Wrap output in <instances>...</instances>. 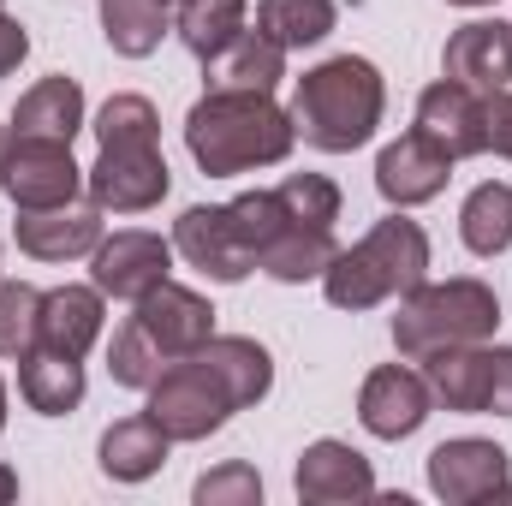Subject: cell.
Masks as SVG:
<instances>
[{"label":"cell","instance_id":"cell-1","mask_svg":"<svg viewBox=\"0 0 512 506\" xmlns=\"http://www.w3.org/2000/svg\"><path fill=\"white\" fill-rule=\"evenodd\" d=\"M274 387V358L251 334H209L197 352L173 358L149 381V417L173 441H209L227 429L233 411H251Z\"/></svg>","mask_w":512,"mask_h":506},{"label":"cell","instance_id":"cell-2","mask_svg":"<svg viewBox=\"0 0 512 506\" xmlns=\"http://www.w3.org/2000/svg\"><path fill=\"white\" fill-rule=\"evenodd\" d=\"M298 143L292 108L262 90H203L185 114V149L209 179H239L256 167H280Z\"/></svg>","mask_w":512,"mask_h":506},{"label":"cell","instance_id":"cell-3","mask_svg":"<svg viewBox=\"0 0 512 506\" xmlns=\"http://www.w3.org/2000/svg\"><path fill=\"white\" fill-rule=\"evenodd\" d=\"M387 114V84L376 60L364 54H334L322 66H310L292 90V126L310 149L322 155H352L364 149Z\"/></svg>","mask_w":512,"mask_h":506},{"label":"cell","instance_id":"cell-4","mask_svg":"<svg viewBox=\"0 0 512 506\" xmlns=\"http://www.w3.org/2000/svg\"><path fill=\"white\" fill-rule=\"evenodd\" d=\"M423 280H429V233L417 221H405V209H393L352 251H340L322 268V298L334 310L364 316V310H376L387 298H405Z\"/></svg>","mask_w":512,"mask_h":506},{"label":"cell","instance_id":"cell-5","mask_svg":"<svg viewBox=\"0 0 512 506\" xmlns=\"http://www.w3.org/2000/svg\"><path fill=\"white\" fill-rule=\"evenodd\" d=\"M501 328V298L489 280L477 274H459V280H423L399 298V316H393V346L399 358H429V352H447V346H471V340H495Z\"/></svg>","mask_w":512,"mask_h":506},{"label":"cell","instance_id":"cell-6","mask_svg":"<svg viewBox=\"0 0 512 506\" xmlns=\"http://www.w3.org/2000/svg\"><path fill=\"white\" fill-rule=\"evenodd\" d=\"M423 381L447 411L465 417H512V346H447L423 358Z\"/></svg>","mask_w":512,"mask_h":506},{"label":"cell","instance_id":"cell-7","mask_svg":"<svg viewBox=\"0 0 512 506\" xmlns=\"http://www.w3.org/2000/svg\"><path fill=\"white\" fill-rule=\"evenodd\" d=\"M84 191H90V203L102 215H149L173 191L161 137H114V143H102L96 167H84Z\"/></svg>","mask_w":512,"mask_h":506},{"label":"cell","instance_id":"cell-8","mask_svg":"<svg viewBox=\"0 0 512 506\" xmlns=\"http://www.w3.org/2000/svg\"><path fill=\"white\" fill-rule=\"evenodd\" d=\"M423 477L435 489V501L447 506H483V501H512V453L483 441V435H453L423 459Z\"/></svg>","mask_w":512,"mask_h":506},{"label":"cell","instance_id":"cell-9","mask_svg":"<svg viewBox=\"0 0 512 506\" xmlns=\"http://www.w3.org/2000/svg\"><path fill=\"white\" fill-rule=\"evenodd\" d=\"M0 191L18 203V209H60V203H78L84 191V167L72 161V143H54V137H18L12 131V155H6V179Z\"/></svg>","mask_w":512,"mask_h":506},{"label":"cell","instance_id":"cell-10","mask_svg":"<svg viewBox=\"0 0 512 506\" xmlns=\"http://www.w3.org/2000/svg\"><path fill=\"white\" fill-rule=\"evenodd\" d=\"M173 239H161V233H149V227H126V233H114V239H102L96 251H90V280L108 292V298H120V304H137L143 292H155L161 280H173Z\"/></svg>","mask_w":512,"mask_h":506},{"label":"cell","instance_id":"cell-11","mask_svg":"<svg viewBox=\"0 0 512 506\" xmlns=\"http://www.w3.org/2000/svg\"><path fill=\"white\" fill-rule=\"evenodd\" d=\"M131 322L143 328V340L173 364L185 352H197L209 334H215V304L197 292V286H179V280H161L155 292H143L131 304Z\"/></svg>","mask_w":512,"mask_h":506},{"label":"cell","instance_id":"cell-12","mask_svg":"<svg viewBox=\"0 0 512 506\" xmlns=\"http://www.w3.org/2000/svg\"><path fill=\"white\" fill-rule=\"evenodd\" d=\"M453 167H459V161H453L447 149H435L423 131L411 126L376 155V191H382L387 209H423V203H435V197L447 191Z\"/></svg>","mask_w":512,"mask_h":506},{"label":"cell","instance_id":"cell-13","mask_svg":"<svg viewBox=\"0 0 512 506\" xmlns=\"http://www.w3.org/2000/svg\"><path fill=\"white\" fill-rule=\"evenodd\" d=\"M435 411V393L423 370H405V364H382L370 370L358 387V423L376 435V441H411Z\"/></svg>","mask_w":512,"mask_h":506},{"label":"cell","instance_id":"cell-14","mask_svg":"<svg viewBox=\"0 0 512 506\" xmlns=\"http://www.w3.org/2000/svg\"><path fill=\"white\" fill-rule=\"evenodd\" d=\"M173 251L185 256L197 274H209L215 286H239L245 274H256L251 251L239 245V227H233L227 203H191L173 221Z\"/></svg>","mask_w":512,"mask_h":506},{"label":"cell","instance_id":"cell-15","mask_svg":"<svg viewBox=\"0 0 512 506\" xmlns=\"http://www.w3.org/2000/svg\"><path fill=\"white\" fill-rule=\"evenodd\" d=\"M417 131H423L435 149H447L453 161H471V155L489 149V96H477V90L441 78V84H429V90L417 96Z\"/></svg>","mask_w":512,"mask_h":506},{"label":"cell","instance_id":"cell-16","mask_svg":"<svg viewBox=\"0 0 512 506\" xmlns=\"http://www.w3.org/2000/svg\"><path fill=\"white\" fill-rule=\"evenodd\" d=\"M292 489L304 506H346V501H370L376 495V471L352 441H310L292 465Z\"/></svg>","mask_w":512,"mask_h":506},{"label":"cell","instance_id":"cell-17","mask_svg":"<svg viewBox=\"0 0 512 506\" xmlns=\"http://www.w3.org/2000/svg\"><path fill=\"white\" fill-rule=\"evenodd\" d=\"M441 78L477 90V96H495L512 90V24L507 18H471L447 36V54H441Z\"/></svg>","mask_w":512,"mask_h":506},{"label":"cell","instance_id":"cell-18","mask_svg":"<svg viewBox=\"0 0 512 506\" xmlns=\"http://www.w3.org/2000/svg\"><path fill=\"white\" fill-rule=\"evenodd\" d=\"M12 239L30 262H72V256H90L108 233L96 203H60V209H18Z\"/></svg>","mask_w":512,"mask_h":506},{"label":"cell","instance_id":"cell-19","mask_svg":"<svg viewBox=\"0 0 512 506\" xmlns=\"http://www.w3.org/2000/svg\"><path fill=\"white\" fill-rule=\"evenodd\" d=\"M108 328V292L90 280V286H48L42 292V316H36V346L48 352H66V358H84Z\"/></svg>","mask_w":512,"mask_h":506},{"label":"cell","instance_id":"cell-20","mask_svg":"<svg viewBox=\"0 0 512 506\" xmlns=\"http://www.w3.org/2000/svg\"><path fill=\"white\" fill-rule=\"evenodd\" d=\"M286 78V48L268 42L262 30H239L221 54L203 60V90H262L274 96Z\"/></svg>","mask_w":512,"mask_h":506},{"label":"cell","instance_id":"cell-21","mask_svg":"<svg viewBox=\"0 0 512 506\" xmlns=\"http://www.w3.org/2000/svg\"><path fill=\"white\" fill-rule=\"evenodd\" d=\"M167 453H173V435H167L149 411L120 417V423L102 435V447H96L108 483H149V477L167 465Z\"/></svg>","mask_w":512,"mask_h":506},{"label":"cell","instance_id":"cell-22","mask_svg":"<svg viewBox=\"0 0 512 506\" xmlns=\"http://www.w3.org/2000/svg\"><path fill=\"white\" fill-rule=\"evenodd\" d=\"M84 358H66V352H48V346H30L18 358V393L36 417H66L84 405Z\"/></svg>","mask_w":512,"mask_h":506},{"label":"cell","instance_id":"cell-23","mask_svg":"<svg viewBox=\"0 0 512 506\" xmlns=\"http://www.w3.org/2000/svg\"><path fill=\"white\" fill-rule=\"evenodd\" d=\"M12 131L18 137H54V143H72L84 131V84L54 72L42 84H30L12 108Z\"/></svg>","mask_w":512,"mask_h":506},{"label":"cell","instance_id":"cell-24","mask_svg":"<svg viewBox=\"0 0 512 506\" xmlns=\"http://www.w3.org/2000/svg\"><path fill=\"white\" fill-rule=\"evenodd\" d=\"M340 256L334 245V227H304V221H292L268 251L256 256V268L268 274V280H280V286H304V280H322V268Z\"/></svg>","mask_w":512,"mask_h":506},{"label":"cell","instance_id":"cell-25","mask_svg":"<svg viewBox=\"0 0 512 506\" xmlns=\"http://www.w3.org/2000/svg\"><path fill=\"white\" fill-rule=\"evenodd\" d=\"M173 24V0H102V36L120 60H149Z\"/></svg>","mask_w":512,"mask_h":506},{"label":"cell","instance_id":"cell-26","mask_svg":"<svg viewBox=\"0 0 512 506\" xmlns=\"http://www.w3.org/2000/svg\"><path fill=\"white\" fill-rule=\"evenodd\" d=\"M459 239L471 256H507L512 251V185L507 179H483L465 209H459Z\"/></svg>","mask_w":512,"mask_h":506},{"label":"cell","instance_id":"cell-27","mask_svg":"<svg viewBox=\"0 0 512 506\" xmlns=\"http://www.w3.org/2000/svg\"><path fill=\"white\" fill-rule=\"evenodd\" d=\"M334 24H340V6L334 0H256V30L268 42H280L286 54L328 42Z\"/></svg>","mask_w":512,"mask_h":506},{"label":"cell","instance_id":"cell-28","mask_svg":"<svg viewBox=\"0 0 512 506\" xmlns=\"http://www.w3.org/2000/svg\"><path fill=\"white\" fill-rule=\"evenodd\" d=\"M245 12H251V0H179L173 30H179V42L197 60H209V54H221L245 30Z\"/></svg>","mask_w":512,"mask_h":506},{"label":"cell","instance_id":"cell-29","mask_svg":"<svg viewBox=\"0 0 512 506\" xmlns=\"http://www.w3.org/2000/svg\"><path fill=\"white\" fill-rule=\"evenodd\" d=\"M36 316H42V292L30 280L0 274V358H24L36 346Z\"/></svg>","mask_w":512,"mask_h":506},{"label":"cell","instance_id":"cell-30","mask_svg":"<svg viewBox=\"0 0 512 506\" xmlns=\"http://www.w3.org/2000/svg\"><path fill=\"white\" fill-rule=\"evenodd\" d=\"M274 191H280L286 215L304 221V227H334L340 221V185L328 173H286Z\"/></svg>","mask_w":512,"mask_h":506},{"label":"cell","instance_id":"cell-31","mask_svg":"<svg viewBox=\"0 0 512 506\" xmlns=\"http://www.w3.org/2000/svg\"><path fill=\"white\" fill-rule=\"evenodd\" d=\"M167 370V358L143 340V328L126 316V328L108 340V376H114V387H131V393H149V381Z\"/></svg>","mask_w":512,"mask_h":506},{"label":"cell","instance_id":"cell-32","mask_svg":"<svg viewBox=\"0 0 512 506\" xmlns=\"http://www.w3.org/2000/svg\"><path fill=\"white\" fill-rule=\"evenodd\" d=\"M191 501L197 506H262V477L256 465L233 459V465H215L191 483Z\"/></svg>","mask_w":512,"mask_h":506},{"label":"cell","instance_id":"cell-33","mask_svg":"<svg viewBox=\"0 0 512 506\" xmlns=\"http://www.w3.org/2000/svg\"><path fill=\"white\" fill-rule=\"evenodd\" d=\"M24 54H30V30L0 12V78H12V72L24 66Z\"/></svg>","mask_w":512,"mask_h":506},{"label":"cell","instance_id":"cell-34","mask_svg":"<svg viewBox=\"0 0 512 506\" xmlns=\"http://www.w3.org/2000/svg\"><path fill=\"white\" fill-rule=\"evenodd\" d=\"M489 149L512 161V90H495L489 96Z\"/></svg>","mask_w":512,"mask_h":506},{"label":"cell","instance_id":"cell-35","mask_svg":"<svg viewBox=\"0 0 512 506\" xmlns=\"http://www.w3.org/2000/svg\"><path fill=\"white\" fill-rule=\"evenodd\" d=\"M12 501H18V471L0 465V506H12Z\"/></svg>","mask_w":512,"mask_h":506},{"label":"cell","instance_id":"cell-36","mask_svg":"<svg viewBox=\"0 0 512 506\" xmlns=\"http://www.w3.org/2000/svg\"><path fill=\"white\" fill-rule=\"evenodd\" d=\"M6 155H12V126H0V179H6Z\"/></svg>","mask_w":512,"mask_h":506},{"label":"cell","instance_id":"cell-37","mask_svg":"<svg viewBox=\"0 0 512 506\" xmlns=\"http://www.w3.org/2000/svg\"><path fill=\"white\" fill-rule=\"evenodd\" d=\"M447 6H495V0H447Z\"/></svg>","mask_w":512,"mask_h":506},{"label":"cell","instance_id":"cell-38","mask_svg":"<svg viewBox=\"0 0 512 506\" xmlns=\"http://www.w3.org/2000/svg\"><path fill=\"white\" fill-rule=\"evenodd\" d=\"M0 429H6V381H0Z\"/></svg>","mask_w":512,"mask_h":506},{"label":"cell","instance_id":"cell-39","mask_svg":"<svg viewBox=\"0 0 512 506\" xmlns=\"http://www.w3.org/2000/svg\"><path fill=\"white\" fill-rule=\"evenodd\" d=\"M0 12H6V0H0Z\"/></svg>","mask_w":512,"mask_h":506}]
</instances>
